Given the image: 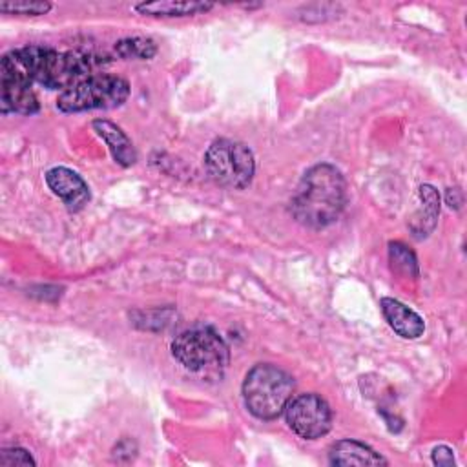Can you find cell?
<instances>
[{"instance_id":"7","label":"cell","mask_w":467,"mask_h":467,"mask_svg":"<svg viewBox=\"0 0 467 467\" xmlns=\"http://www.w3.org/2000/svg\"><path fill=\"white\" fill-rule=\"evenodd\" d=\"M286 425L303 440H317L332 427L330 405L316 392L290 398L285 410Z\"/></svg>"},{"instance_id":"1","label":"cell","mask_w":467,"mask_h":467,"mask_svg":"<svg viewBox=\"0 0 467 467\" xmlns=\"http://www.w3.org/2000/svg\"><path fill=\"white\" fill-rule=\"evenodd\" d=\"M347 184L343 173L328 162L314 164L301 177L290 212L303 226L319 230L332 224L345 208Z\"/></svg>"},{"instance_id":"17","label":"cell","mask_w":467,"mask_h":467,"mask_svg":"<svg viewBox=\"0 0 467 467\" xmlns=\"http://www.w3.org/2000/svg\"><path fill=\"white\" fill-rule=\"evenodd\" d=\"M36 462L33 456L20 447H11V449H2L0 452V465L2 467H27L35 465Z\"/></svg>"},{"instance_id":"9","label":"cell","mask_w":467,"mask_h":467,"mask_svg":"<svg viewBox=\"0 0 467 467\" xmlns=\"http://www.w3.org/2000/svg\"><path fill=\"white\" fill-rule=\"evenodd\" d=\"M46 182L49 190L62 199L69 212H80L89 202V188L86 181L66 166H55L46 171Z\"/></svg>"},{"instance_id":"13","label":"cell","mask_w":467,"mask_h":467,"mask_svg":"<svg viewBox=\"0 0 467 467\" xmlns=\"http://www.w3.org/2000/svg\"><path fill=\"white\" fill-rule=\"evenodd\" d=\"M213 7L210 2H197V0H161V2H142L137 4L133 9L144 16H161V18H173V16H192L206 13Z\"/></svg>"},{"instance_id":"10","label":"cell","mask_w":467,"mask_h":467,"mask_svg":"<svg viewBox=\"0 0 467 467\" xmlns=\"http://www.w3.org/2000/svg\"><path fill=\"white\" fill-rule=\"evenodd\" d=\"M381 314L389 327L403 339H418L425 332V323L420 314L394 297H381Z\"/></svg>"},{"instance_id":"5","label":"cell","mask_w":467,"mask_h":467,"mask_svg":"<svg viewBox=\"0 0 467 467\" xmlns=\"http://www.w3.org/2000/svg\"><path fill=\"white\" fill-rule=\"evenodd\" d=\"M130 84L119 75L99 73L88 80L62 91L57 108L64 113H80L91 109H111L126 102Z\"/></svg>"},{"instance_id":"18","label":"cell","mask_w":467,"mask_h":467,"mask_svg":"<svg viewBox=\"0 0 467 467\" xmlns=\"http://www.w3.org/2000/svg\"><path fill=\"white\" fill-rule=\"evenodd\" d=\"M432 462H434L436 465H443V467L454 465L452 451H451L447 445H438V447L432 451Z\"/></svg>"},{"instance_id":"4","label":"cell","mask_w":467,"mask_h":467,"mask_svg":"<svg viewBox=\"0 0 467 467\" xmlns=\"http://www.w3.org/2000/svg\"><path fill=\"white\" fill-rule=\"evenodd\" d=\"M171 356L193 374L215 376L226 368L230 348L215 328L199 325L171 341Z\"/></svg>"},{"instance_id":"2","label":"cell","mask_w":467,"mask_h":467,"mask_svg":"<svg viewBox=\"0 0 467 467\" xmlns=\"http://www.w3.org/2000/svg\"><path fill=\"white\" fill-rule=\"evenodd\" d=\"M33 82L47 89H69L108 64L106 57L80 51H57L46 46H26L9 51Z\"/></svg>"},{"instance_id":"8","label":"cell","mask_w":467,"mask_h":467,"mask_svg":"<svg viewBox=\"0 0 467 467\" xmlns=\"http://www.w3.org/2000/svg\"><path fill=\"white\" fill-rule=\"evenodd\" d=\"M0 89L2 113L13 111L20 115H33L38 111L40 104L33 91V80L11 53L4 55L0 60Z\"/></svg>"},{"instance_id":"16","label":"cell","mask_w":467,"mask_h":467,"mask_svg":"<svg viewBox=\"0 0 467 467\" xmlns=\"http://www.w3.org/2000/svg\"><path fill=\"white\" fill-rule=\"evenodd\" d=\"M51 9L49 2L44 0H4L0 2V11L5 15H46Z\"/></svg>"},{"instance_id":"12","label":"cell","mask_w":467,"mask_h":467,"mask_svg":"<svg viewBox=\"0 0 467 467\" xmlns=\"http://www.w3.org/2000/svg\"><path fill=\"white\" fill-rule=\"evenodd\" d=\"M330 465H387V460L372 447L356 440H339L328 449Z\"/></svg>"},{"instance_id":"6","label":"cell","mask_w":467,"mask_h":467,"mask_svg":"<svg viewBox=\"0 0 467 467\" xmlns=\"http://www.w3.org/2000/svg\"><path fill=\"white\" fill-rule=\"evenodd\" d=\"M204 168L217 184L243 190L254 179L255 159L246 144L232 139H215L204 153Z\"/></svg>"},{"instance_id":"3","label":"cell","mask_w":467,"mask_h":467,"mask_svg":"<svg viewBox=\"0 0 467 467\" xmlns=\"http://www.w3.org/2000/svg\"><path fill=\"white\" fill-rule=\"evenodd\" d=\"M294 387L296 381L285 368L274 363H257L246 372L241 392L248 412L257 420L270 421L283 414Z\"/></svg>"},{"instance_id":"14","label":"cell","mask_w":467,"mask_h":467,"mask_svg":"<svg viewBox=\"0 0 467 467\" xmlns=\"http://www.w3.org/2000/svg\"><path fill=\"white\" fill-rule=\"evenodd\" d=\"M389 259L394 272L405 277H418V259L407 244L400 241L389 243Z\"/></svg>"},{"instance_id":"15","label":"cell","mask_w":467,"mask_h":467,"mask_svg":"<svg viewBox=\"0 0 467 467\" xmlns=\"http://www.w3.org/2000/svg\"><path fill=\"white\" fill-rule=\"evenodd\" d=\"M115 51L122 58H142L148 60L157 53V46L151 38L146 36H130L115 44Z\"/></svg>"},{"instance_id":"11","label":"cell","mask_w":467,"mask_h":467,"mask_svg":"<svg viewBox=\"0 0 467 467\" xmlns=\"http://www.w3.org/2000/svg\"><path fill=\"white\" fill-rule=\"evenodd\" d=\"M93 130L97 131V135L106 142L113 161L124 168L135 164L137 161V151L135 146L131 142V139L111 120L106 119H95L91 122Z\"/></svg>"}]
</instances>
